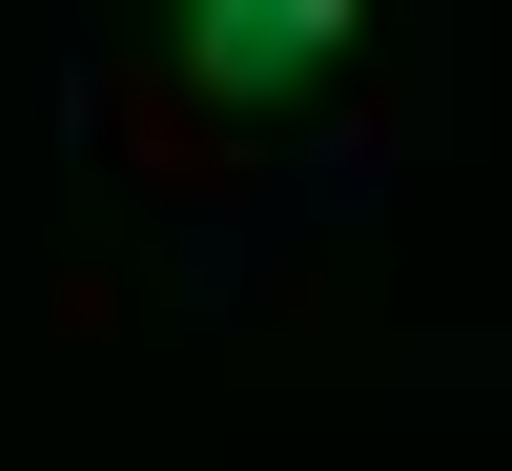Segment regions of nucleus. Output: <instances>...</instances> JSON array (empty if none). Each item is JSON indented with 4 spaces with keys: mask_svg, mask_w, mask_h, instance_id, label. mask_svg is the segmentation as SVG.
<instances>
[{
    "mask_svg": "<svg viewBox=\"0 0 512 471\" xmlns=\"http://www.w3.org/2000/svg\"><path fill=\"white\" fill-rule=\"evenodd\" d=\"M349 62V0H185V82L205 103H308Z\"/></svg>",
    "mask_w": 512,
    "mask_h": 471,
    "instance_id": "obj_1",
    "label": "nucleus"
}]
</instances>
